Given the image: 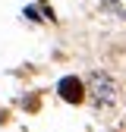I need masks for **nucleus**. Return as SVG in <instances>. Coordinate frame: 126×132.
Masks as SVG:
<instances>
[{"label":"nucleus","instance_id":"2","mask_svg":"<svg viewBox=\"0 0 126 132\" xmlns=\"http://www.w3.org/2000/svg\"><path fill=\"white\" fill-rule=\"evenodd\" d=\"M60 94L66 97L69 104H79V101L85 97V88H82V82H79V79L69 76V79H63V82H60Z\"/></svg>","mask_w":126,"mask_h":132},{"label":"nucleus","instance_id":"1","mask_svg":"<svg viewBox=\"0 0 126 132\" xmlns=\"http://www.w3.org/2000/svg\"><path fill=\"white\" fill-rule=\"evenodd\" d=\"M88 94L94 97V104L98 107H107L110 101H114V82H110L107 76H91V88H88Z\"/></svg>","mask_w":126,"mask_h":132}]
</instances>
